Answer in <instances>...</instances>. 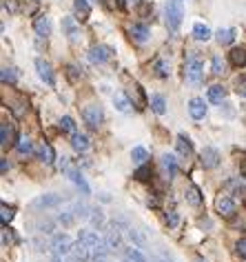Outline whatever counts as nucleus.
<instances>
[{
    "label": "nucleus",
    "instance_id": "obj_40",
    "mask_svg": "<svg viewBox=\"0 0 246 262\" xmlns=\"http://www.w3.org/2000/svg\"><path fill=\"white\" fill-rule=\"evenodd\" d=\"M133 178H136V180H140V182H144V180H149V178H151V167H147V164H142V167L138 169L136 173H133Z\"/></svg>",
    "mask_w": 246,
    "mask_h": 262
},
{
    "label": "nucleus",
    "instance_id": "obj_48",
    "mask_svg": "<svg viewBox=\"0 0 246 262\" xmlns=\"http://www.w3.org/2000/svg\"><path fill=\"white\" fill-rule=\"evenodd\" d=\"M51 262H64V258H62V256H56V253H53V258H51Z\"/></svg>",
    "mask_w": 246,
    "mask_h": 262
},
{
    "label": "nucleus",
    "instance_id": "obj_6",
    "mask_svg": "<svg viewBox=\"0 0 246 262\" xmlns=\"http://www.w3.org/2000/svg\"><path fill=\"white\" fill-rule=\"evenodd\" d=\"M82 120L87 122L89 129H98L102 125V120H105V111H102L100 105H87L82 109Z\"/></svg>",
    "mask_w": 246,
    "mask_h": 262
},
{
    "label": "nucleus",
    "instance_id": "obj_28",
    "mask_svg": "<svg viewBox=\"0 0 246 262\" xmlns=\"http://www.w3.org/2000/svg\"><path fill=\"white\" fill-rule=\"evenodd\" d=\"M113 105L120 114H129V111H131V102L126 100L124 94H113Z\"/></svg>",
    "mask_w": 246,
    "mask_h": 262
},
{
    "label": "nucleus",
    "instance_id": "obj_7",
    "mask_svg": "<svg viewBox=\"0 0 246 262\" xmlns=\"http://www.w3.org/2000/svg\"><path fill=\"white\" fill-rule=\"evenodd\" d=\"M64 202H67V198L60 194H42L33 200L31 207L33 209H56V207L64 205Z\"/></svg>",
    "mask_w": 246,
    "mask_h": 262
},
{
    "label": "nucleus",
    "instance_id": "obj_46",
    "mask_svg": "<svg viewBox=\"0 0 246 262\" xmlns=\"http://www.w3.org/2000/svg\"><path fill=\"white\" fill-rule=\"evenodd\" d=\"M7 169H9V163H7L5 158H2V160H0V171H2V173H7Z\"/></svg>",
    "mask_w": 246,
    "mask_h": 262
},
{
    "label": "nucleus",
    "instance_id": "obj_44",
    "mask_svg": "<svg viewBox=\"0 0 246 262\" xmlns=\"http://www.w3.org/2000/svg\"><path fill=\"white\" fill-rule=\"evenodd\" d=\"M235 249H237V253H240L242 258H246V238H242V240H237Z\"/></svg>",
    "mask_w": 246,
    "mask_h": 262
},
{
    "label": "nucleus",
    "instance_id": "obj_38",
    "mask_svg": "<svg viewBox=\"0 0 246 262\" xmlns=\"http://www.w3.org/2000/svg\"><path fill=\"white\" fill-rule=\"evenodd\" d=\"M0 211H2V213H0V220H2V225H9L11 220H14V209H11V207H7L5 202H2V205H0Z\"/></svg>",
    "mask_w": 246,
    "mask_h": 262
},
{
    "label": "nucleus",
    "instance_id": "obj_4",
    "mask_svg": "<svg viewBox=\"0 0 246 262\" xmlns=\"http://www.w3.org/2000/svg\"><path fill=\"white\" fill-rule=\"evenodd\" d=\"M184 18L182 0H169L167 2V27L169 32H178Z\"/></svg>",
    "mask_w": 246,
    "mask_h": 262
},
{
    "label": "nucleus",
    "instance_id": "obj_30",
    "mask_svg": "<svg viewBox=\"0 0 246 262\" xmlns=\"http://www.w3.org/2000/svg\"><path fill=\"white\" fill-rule=\"evenodd\" d=\"M9 138L18 140V136H14V133H11V127L7 125V122H2V127H0V147H2V149H7L11 145Z\"/></svg>",
    "mask_w": 246,
    "mask_h": 262
},
{
    "label": "nucleus",
    "instance_id": "obj_42",
    "mask_svg": "<svg viewBox=\"0 0 246 262\" xmlns=\"http://www.w3.org/2000/svg\"><path fill=\"white\" fill-rule=\"evenodd\" d=\"M0 78H2V82H11V84H14V82H16V80H18V76L16 74H14V69H9V67H5V69H2V74H0Z\"/></svg>",
    "mask_w": 246,
    "mask_h": 262
},
{
    "label": "nucleus",
    "instance_id": "obj_26",
    "mask_svg": "<svg viewBox=\"0 0 246 262\" xmlns=\"http://www.w3.org/2000/svg\"><path fill=\"white\" fill-rule=\"evenodd\" d=\"M16 151L22 153V156H31V153H36V147H33L31 138H20V140L16 142Z\"/></svg>",
    "mask_w": 246,
    "mask_h": 262
},
{
    "label": "nucleus",
    "instance_id": "obj_13",
    "mask_svg": "<svg viewBox=\"0 0 246 262\" xmlns=\"http://www.w3.org/2000/svg\"><path fill=\"white\" fill-rule=\"evenodd\" d=\"M62 32H64V36L69 38V42H78L80 38H82V33H80V27L76 25V20L74 18H62Z\"/></svg>",
    "mask_w": 246,
    "mask_h": 262
},
{
    "label": "nucleus",
    "instance_id": "obj_39",
    "mask_svg": "<svg viewBox=\"0 0 246 262\" xmlns=\"http://www.w3.org/2000/svg\"><path fill=\"white\" fill-rule=\"evenodd\" d=\"M126 236L131 238V240H133V245H136L138 249H144V246H147V242H144V238H142L140 233H138V231H133L131 227H129V231H126Z\"/></svg>",
    "mask_w": 246,
    "mask_h": 262
},
{
    "label": "nucleus",
    "instance_id": "obj_43",
    "mask_svg": "<svg viewBox=\"0 0 246 262\" xmlns=\"http://www.w3.org/2000/svg\"><path fill=\"white\" fill-rule=\"evenodd\" d=\"M167 222H169V227H178V222H180L178 211H169V213H167Z\"/></svg>",
    "mask_w": 246,
    "mask_h": 262
},
{
    "label": "nucleus",
    "instance_id": "obj_34",
    "mask_svg": "<svg viewBox=\"0 0 246 262\" xmlns=\"http://www.w3.org/2000/svg\"><path fill=\"white\" fill-rule=\"evenodd\" d=\"M224 71H226L224 60H222L220 56H213V58H211V74H213V76H222Z\"/></svg>",
    "mask_w": 246,
    "mask_h": 262
},
{
    "label": "nucleus",
    "instance_id": "obj_2",
    "mask_svg": "<svg viewBox=\"0 0 246 262\" xmlns=\"http://www.w3.org/2000/svg\"><path fill=\"white\" fill-rule=\"evenodd\" d=\"M184 69H186L184 74H186V80H189V84H193V87L202 84V80H204V60H202L200 51H189Z\"/></svg>",
    "mask_w": 246,
    "mask_h": 262
},
{
    "label": "nucleus",
    "instance_id": "obj_1",
    "mask_svg": "<svg viewBox=\"0 0 246 262\" xmlns=\"http://www.w3.org/2000/svg\"><path fill=\"white\" fill-rule=\"evenodd\" d=\"M78 240L87 245V249L91 251L93 256V262L95 260H102V258L109 253V246H107V240L105 238H100L95 231H89V229H80L78 231Z\"/></svg>",
    "mask_w": 246,
    "mask_h": 262
},
{
    "label": "nucleus",
    "instance_id": "obj_18",
    "mask_svg": "<svg viewBox=\"0 0 246 262\" xmlns=\"http://www.w3.org/2000/svg\"><path fill=\"white\" fill-rule=\"evenodd\" d=\"M129 33H131V38H133L136 42H147V40H149V36H151L149 27H147V25H142V22H136V25H131Z\"/></svg>",
    "mask_w": 246,
    "mask_h": 262
},
{
    "label": "nucleus",
    "instance_id": "obj_10",
    "mask_svg": "<svg viewBox=\"0 0 246 262\" xmlns=\"http://www.w3.org/2000/svg\"><path fill=\"white\" fill-rule=\"evenodd\" d=\"M220 151L215 147H204L202 149V153H200V163H202V167L204 169H217L220 167Z\"/></svg>",
    "mask_w": 246,
    "mask_h": 262
},
{
    "label": "nucleus",
    "instance_id": "obj_32",
    "mask_svg": "<svg viewBox=\"0 0 246 262\" xmlns=\"http://www.w3.org/2000/svg\"><path fill=\"white\" fill-rule=\"evenodd\" d=\"M76 218H78V215H76L74 209H64L62 213H58V222L62 227H71L76 222Z\"/></svg>",
    "mask_w": 246,
    "mask_h": 262
},
{
    "label": "nucleus",
    "instance_id": "obj_17",
    "mask_svg": "<svg viewBox=\"0 0 246 262\" xmlns=\"http://www.w3.org/2000/svg\"><path fill=\"white\" fill-rule=\"evenodd\" d=\"M184 198H186V202H189L191 207H200L202 205V191H200L195 184H186V189H184Z\"/></svg>",
    "mask_w": 246,
    "mask_h": 262
},
{
    "label": "nucleus",
    "instance_id": "obj_12",
    "mask_svg": "<svg viewBox=\"0 0 246 262\" xmlns=\"http://www.w3.org/2000/svg\"><path fill=\"white\" fill-rule=\"evenodd\" d=\"M105 240H107V246H109V251H122L124 249V245H122V231L118 229L115 225H111L109 227V231H107V236H105Z\"/></svg>",
    "mask_w": 246,
    "mask_h": 262
},
{
    "label": "nucleus",
    "instance_id": "obj_35",
    "mask_svg": "<svg viewBox=\"0 0 246 262\" xmlns=\"http://www.w3.org/2000/svg\"><path fill=\"white\" fill-rule=\"evenodd\" d=\"M89 222L95 227V229H102L105 227V213L100 209H91V213H89Z\"/></svg>",
    "mask_w": 246,
    "mask_h": 262
},
{
    "label": "nucleus",
    "instance_id": "obj_20",
    "mask_svg": "<svg viewBox=\"0 0 246 262\" xmlns=\"http://www.w3.org/2000/svg\"><path fill=\"white\" fill-rule=\"evenodd\" d=\"M175 147H178V153H180L182 158H191V156H193V142H191L189 138L184 136V133H180V136H178Z\"/></svg>",
    "mask_w": 246,
    "mask_h": 262
},
{
    "label": "nucleus",
    "instance_id": "obj_36",
    "mask_svg": "<svg viewBox=\"0 0 246 262\" xmlns=\"http://www.w3.org/2000/svg\"><path fill=\"white\" fill-rule=\"evenodd\" d=\"M147 158H149V153H147V149H144V147H133L131 160L136 164H144V163H147Z\"/></svg>",
    "mask_w": 246,
    "mask_h": 262
},
{
    "label": "nucleus",
    "instance_id": "obj_15",
    "mask_svg": "<svg viewBox=\"0 0 246 262\" xmlns=\"http://www.w3.org/2000/svg\"><path fill=\"white\" fill-rule=\"evenodd\" d=\"M36 156H38V160H42V163H47V164L56 163V151H53V147L47 145V142H40V145H38Z\"/></svg>",
    "mask_w": 246,
    "mask_h": 262
},
{
    "label": "nucleus",
    "instance_id": "obj_27",
    "mask_svg": "<svg viewBox=\"0 0 246 262\" xmlns=\"http://www.w3.org/2000/svg\"><path fill=\"white\" fill-rule=\"evenodd\" d=\"M151 109L155 111L157 115L167 114V100H164V96H160V94H153L151 96Z\"/></svg>",
    "mask_w": 246,
    "mask_h": 262
},
{
    "label": "nucleus",
    "instance_id": "obj_9",
    "mask_svg": "<svg viewBox=\"0 0 246 262\" xmlns=\"http://www.w3.org/2000/svg\"><path fill=\"white\" fill-rule=\"evenodd\" d=\"M113 58V49L107 47V45H93L89 49V60L93 65H105Z\"/></svg>",
    "mask_w": 246,
    "mask_h": 262
},
{
    "label": "nucleus",
    "instance_id": "obj_22",
    "mask_svg": "<svg viewBox=\"0 0 246 262\" xmlns=\"http://www.w3.org/2000/svg\"><path fill=\"white\" fill-rule=\"evenodd\" d=\"M122 253H124V258H126V262H151L144 253L138 249V246H124L122 249Z\"/></svg>",
    "mask_w": 246,
    "mask_h": 262
},
{
    "label": "nucleus",
    "instance_id": "obj_37",
    "mask_svg": "<svg viewBox=\"0 0 246 262\" xmlns=\"http://www.w3.org/2000/svg\"><path fill=\"white\" fill-rule=\"evenodd\" d=\"M60 129L67 131V133H71V136H74V133H78V127H76V122L71 120L69 115H62V118H60Z\"/></svg>",
    "mask_w": 246,
    "mask_h": 262
},
{
    "label": "nucleus",
    "instance_id": "obj_14",
    "mask_svg": "<svg viewBox=\"0 0 246 262\" xmlns=\"http://www.w3.org/2000/svg\"><path fill=\"white\" fill-rule=\"evenodd\" d=\"M189 114L193 120H204L206 115V102L202 98H191L189 100Z\"/></svg>",
    "mask_w": 246,
    "mask_h": 262
},
{
    "label": "nucleus",
    "instance_id": "obj_24",
    "mask_svg": "<svg viewBox=\"0 0 246 262\" xmlns=\"http://www.w3.org/2000/svg\"><path fill=\"white\" fill-rule=\"evenodd\" d=\"M211 29L204 25V22H195L193 25V38L195 40H200V42H206V40H211Z\"/></svg>",
    "mask_w": 246,
    "mask_h": 262
},
{
    "label": "nucleus",
    "instance_id": "obj_16",
    "mask_svg": "<svg viewBox=\"0 0 246 262\" xmlns=\"http://www.w3.org/2000/svg\"><path fill=\"white\" fill-rule=\"evenodd\" d=\"M33 29H36V33L40 38H47V36H51V18L49 16H38L36 18V22H33Z\"/></svg>",
    "mask_w": 246,
    "mask_h": 262
},
{
    "label": "nucleus",
    "instance_id": "obj_45",
    "mask_svg": "<svg viewBox=\"0 0 246 262\" xmlns=\"http://www.w3.org/2000/svg\"><path fill=\"white\" fill-rule=\"evenodd\" d=\"M2 7H5L7 11H11V14H16V11H18L16 0H5V2H2Z\"/></svg>",
    "mask_w": 246,
    "mask_h": 262
},
{
    "label": "nucleus",
    "instance_id": "obj_25",
    "mask_svg": "<svg viewBox=\"0 0 246 262\" xmlns=\"http://www.w3.org/2000/svg\"><path fill=\"white\" fill-rule=\"evenodd\" d=\"M74 11L76 16L80 18V20H87L91 14V5L87 2V0H74Z\"/></svg>",
    "mask_w": 246,
    "mask_h": 262
},
{
    "label": "nucleus",
    "instance_id": "obj_21",
    "mask_svg": "<svg viewBox=\"0 0 246 262\" xmlns=\"http://www.w3.org/2000/svg\"><path fill=\"white\" fill-rule=\"evenodd\" d=\"M71 147H74V151L84 153V151H89L91 142H89V138L84 136V133H74V136H71Z\"/></svg>",
    "mask_w": 246,
    "mask_h": 262
},
{
    "label": "nucleus",
    "instance_id": "obj_19",
    "mask_svg": "<svg viewBox=\"0 0 246 262\" xmlns=\"http://www.w3.org/2000/svg\"><path fill=\"white\" fill-rule=\"evenodd\" d=\"M229 60L233 67H246V47H233L229 53Z\"/></svg>",
    "mask_w": 246,
    "mask_h": 262
},
{
    "label": "nucleus",
    "instance_id": "obj_50",
    "mask_svg": "<svg viewBox=\"0 0 246 262\" xmlns=\"http://www.w3.org/2000/svg\"><path fill=\"white\" fill-rule=\"evenodd\" d=\"M195 262H202V260H195Z\"/></svg>",
    "mask_w": 246,
    "mask_h": 262
},
{
    "label": "nucleus",
    "instance_id": "obj_5",
    "mask_svg": "<svg viewBox=\"0 0 246 262\" xmlns=\"http://www.w3.org/2000/svg\"><path fill=\"white\" fill-rule=\"evenodd\" d=\"M51 251L56 253V256H71V251H74V240L67 236V233H56V236L51 238Z\"/></svg>",
    "mask_w": 246,
    "mask_h": 262
},
{
    "label": "nucleus",
    "instance_id": "obj_31",
    "mask_svg": "<svg viewBox=\"0 0 246 262\" xmlns=\"http://www.w3.org/2000/svg\"><path fill=\"white\" fill-rule=\"evenodd\" d=\"M153 71H155V76H160V78H169V74H171V65L160 58V60L153 63Z\"/></svg>",
    "mask_w": 246,
    "mask_h": 262
},
{
    "label": "nucleus",
    "instance_id": "obj_49",
    "mask_svg": "<svg viewBox=\"0 0 246 262\" xmlns=\"http://www.w3.org/2000/svg\"><path fill=\"white\" fill-rule=\"evenodd\" d=\"M126 2H129V5H140L142 0H126Z\"/></svg>",
    "mask_w": 246,
    "mask_h": 262
},
{
    "label": "nucleus",
    "instance_id": "obj_23",
    "mask_svg": "<svg viewBox=\"0 0 246 262\" xmlns=\"http://www.w3.org/2000/svg\"><path fill=\"white\" fill-rule=\"evenodd\" d=\"M206 96H209V100L213 102V105H222V102H224V98H226V89L222 87V84H213Z\"/></svg>",
    "mask_w": 246,
    "mask_h": 262
},
{
    "label": "nucleus",
    "instance_id": "obj_41",
    "mask_svg": "<svg viewBox=\"0 0 246 262\" xmlns=\"http://www.w3.org/2000/svg\"><path fill=\"white\" fill-rule=\"evenodd\" d=\"M235 94L246 98V76H237L235 78Z\"/></svg>",
    "mask_w": 246,
    "mask_h": 262
},
{
    "label": "nucleus",
    "instance_id": "obj_29",
    "mask_svg": "<svg viewBox=\"0 0 246 262\" xmlns=\"http://www.w3.org/2000/svg\"><path fill=\"white\" fill-rule=\"evenodd\" d=\"M162 167H164V171L169 173V178H173V176L178 173V163H175V158H173L171 153H164L162 156Z\"/></svg>",
    "mask_w": 246,
    "mask_h": 262
},
{
    "label": "nucleus",
    "instance_id": "obj_33",
    "mask_svg": "<svg viewBox=\"0 0 246 262\" xmlns=\"http://www.w3.org/2000/svg\"><path fill=\"white\" fill-rule=\"evenodd\" d=\"M217 42L220 45H231V42L235 40V29H220V32L215 33Z\"/></svg>",
    "mask_w": 246,
    "mask_h": 262
},
{
    "label": "nucleus",
    "instance_id": "obj_11",
    "mask_svg": "<svg viewBox=\"0 0 246 262\" xmlns=\"http://www.w3.org/2000/svg\"><path fill=\"white\" fill-rule=\"evenodd\" d=\"M36 69H38V78H40L42 82H47L49 87H53V84H56V76H53V69H51V65H49L47 60L38 58V60H36Z\"/></svg>",
    "mask_w": 246,
    "mask_h": 262
},
{
    "label": "nucleus",
    "instance_id": "obj_47",
    "mask_svg": "<svg viewBox=\"0 0 246 262\" xmlns=\"http://www.w3.org/2000/svg\"><path fill=\"white\" fill-rule=\"evenodd\" d=\"M67 71H69V76H71V78H78V74H76V71H78V69H76V67H71V65H69V67H67Z\"/></svg>",
    "mask_w": 246,
    "mask_h": 262
},
{
    "label": "nucleus",
    "instance_id": "obj_3",
    "mask_svg": "<svg viewBox=\"0 0 246 262\" xmlns=\"http://www.w3.org/2000/svg\"><path fill=\"white\" fill-rule=\"evenodd\" d=\"M60 169H62L64 176H69V178H71V182H74L76 187H78L84 196H89V194H91L89 184H87V180L82 178V173H80V169H78V167H74L69 158H62V160H60Z\"/></svg>",
    "mask_w": 246,
    "mask_h": 262
},
{
    "label": "nucleus",
    "instance_id": "obj_8",
    "mask_svg": "<svg viewBox=\"0 0 246 262\" xmlns=\"http://www.w3.org/2000/svg\"><path fill=\"white\" fill-rule=\"evenodd\" d=\"M215 211L220 215H224V218H233L237 211V205H235V200L231 198V196H224L220 194L217 198H215Z\"/></svg>",
    "mask_w": 246,
    "mask_h": 262
}]
</instances>
